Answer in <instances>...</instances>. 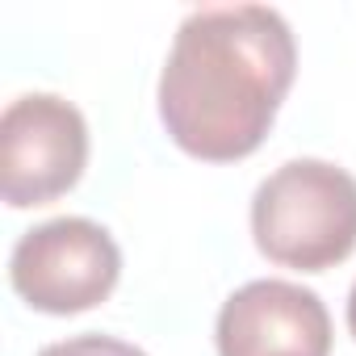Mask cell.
<instances>
[{"label": "cell", "mask_w": 356, "mask_h": 356, "mask_svg": "<svg viewBox=\"0 0 356 356\" xmlns=\"http://www.w3.org/2000/svg\"><path fill=\"white\" fill-rule=\"evenodd\" d=\"M293 72L298 42L277 9H193L159 72V122L193 159H243L268 138Z\"/></svg>", "instance_id": "obj_1"}, {"label": "cell", "mask_w": 356, "mask_h": 356, "mask_svg": "<svg viewBox=\"0 0 356 356\" xmlns=\"http://www.w3.org/2000/svg\"><path fill=\"white\" fill-rule=\"evenodd\" d=\"M256 248L285 268L327 273L356 252V176L327 159H289L252 197Z\"/></svg>", "instance_id": "obj_2"}, {"label": "cell", "mask_w": 356, "mask_h": 356, "mask_svg": "<svg viewBox=\"0 0 356 356\" xmlns=\"http://www.w3.org/2000/svg\"><path fill=\"white\" fill-rule=\"evenodd\" d=\"M122 277L113 235L92 218H51L26 231L9 256L17 298L42 314H80L101 306Z\"/></svg>", "instance_id": "obj_3"}, {"label": "cell", "mask_w": 356, "mask_h": 356, "mask_svg": "<svg viewBox=\"0 0 356 356\" xmlns=\"http://www.w3.org/2000/svg\"><path fill=\"white\" fill-rule=\"evenodd\" d=\"M88 163V122L55 92H26L0 118V197L13 210L51 206Z\"/></svg>", "instance_id": "obj_4"}, {"label": "cell", "mask_w": 356, "mask_h": 356, "mask_svg": "<svg viewBox=\"0 0 356 356\" xmlns=\"http://www.w3.org/2000/svg\"><path fill=\"white\" fill-rule=\"evenodd\" d=\"M218 356H331V314L293 281H248L218 310Z\"/></svg>", "instance_id": "obj_5"}, {"label": "cell", "mask_w": 356, "mask_h": 356, "mask_svg": "<svg viewBox=\"0 0 356 356\" xmlns=\"http://www.w3.org/2000/svg\"><path fill=\"white\" fill-rule=\"evenodd\" d=\"M38 356H147L143 348L126 343V339H113V335H72V339H59V343H47Z\"/></svg>", "instance_id": "obj_6"}, {"label": "cell", "mask_w": 356, "mask_h": 356, "mask_svg": "<svg viewBox=\"0 0 356 356\" xmlns=\"http://www.w3.org/2000/svg\"><path fill=\"white\" fill-rule=\"evenodd\" d=\"M348 331L356 335V281H352V293H348Z\"/></svg>", "instance_id": "obj_7"}]
</instances>
